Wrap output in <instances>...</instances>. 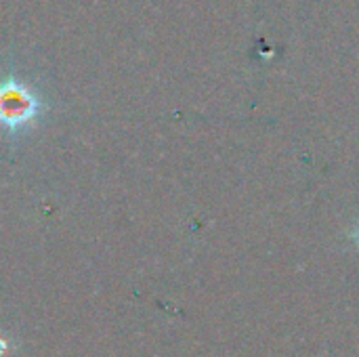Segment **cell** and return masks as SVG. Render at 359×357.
Returning <instances> with one entry per match:
<instances>
[{"mask_svg": "<svg viewBox=\"0 0 359 357\" xmlns=\"http://www.w3.org/2000/svg\"><path fill=\"white\" fill-rule=\"evenodd\" d=\"M44 103L40 95L17 78L0 82V128L8 135H21L40 120Z\"/></svg>", "mask_w": 359, "mask_h": 357, "instance_id": "1", "label": "cell"}, {"mask_svg": "<svg viewBox=\"0 0 359 357\" xmlns=\"http://www.w3.org/2000/svg\"><path fill=\"white\" fill-rule=\"evenodd\" d=\"M351 240H353V244L359 248V221L355 223V227L351 229Z\"/></svg>", "mask_w": 359, "mask_h": 357, "instance_id": "2", "label": "cell"}]
</instances>
